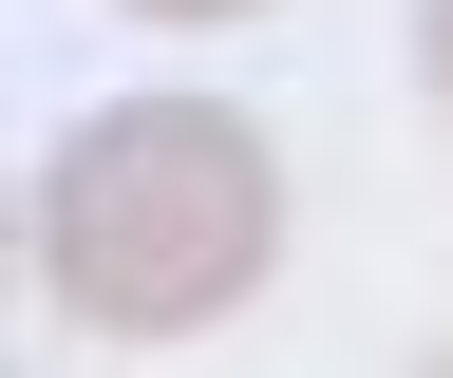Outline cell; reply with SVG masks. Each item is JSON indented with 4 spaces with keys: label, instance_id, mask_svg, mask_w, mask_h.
<instances>
[{
    "label": "cell",
    "instance_id": "2",
    "mask_svg": "<svg viewBox=\"0 0 453 378\" xmlns=\"http://www.w3.org/2000/svg\"><path fill=\"white\" fill-rule=\"evenodd\" d=\"M416 76H434V114H453V0H416Z\"/></svg>",
    "mask_w": 453,
    "mask_h": 378
},
{
    "label": "cell",
    "instance_id": "4",
    "mask_svg": "<svg viewBox=\"0 0 453 378\" xmlns=\"http://www.w3.org/2000/svg\"><path fill=\"white\" fill-rule=\"evenodd\" d=\"M0 246H19V228H0Z\"/></svg>",
    "mask_w": 453,
    "mask_h": 378
},
{
    "label": "cell",
    "instance_id": "1",
    "mask_svg": "<svg viewBox=\"0 0 453 378\" xmlns=\"http://www.w3.org/2000/svg\"><path fill=\"white\" fill-rule=\"evenodd\" d=\"M38 265L95 341H189L283 265V151L226 95H95L38 171Z\"/></svg>",
    "mask_w": 453,
    "mask_h": 378
},
{
    "label": "cell",
    "instance_id": "3",
    "mask_svg": "<svg viewBox=\"0 0 453 378\" xmlns=\"http://www.w3.org/2000/svg\"><path fill=\"white\" fill-rule=\"evenodd\" d=\"M133 19H265V0H133Z\"/></svg>",
    "mask_w": 453,
    "mask_h": 378
}]
</instances>
